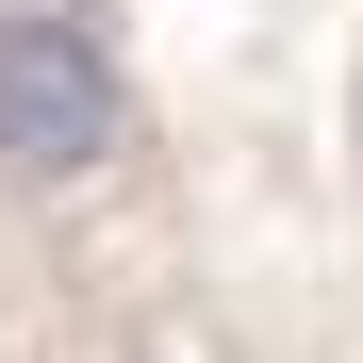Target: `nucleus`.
Instances as JSON below:
<instances>
[{"label":"nucleus","mask_w":363,"mask_h":363,"mask_svg":"<svg viewBox=\"0 0 363 363\" xmlns=\"http://www.w3.org/2000/svg\"><path fill=\"white\" fill-rule=\"evenodd\" d=\"M116 133H133V83H116V50L83 17H17L0 0V182H99Z\"/></svg>","instance_id":"obj_1"}]
</instances>
